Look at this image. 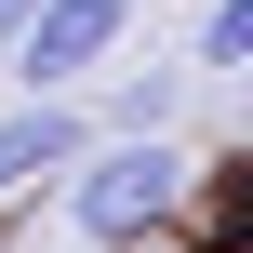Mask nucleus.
Here are the masks:
<instances>
[{
  "instance_id": "2",
  "label": "nucleus",
  "mask_w": 253,
  "mask_h": 253,
  "mask_svg": "<svg viewBox=\"0 0 253 253\" xmlns=\"http://www.w3.org/2000/svg\"><path fill=\"white\" fill-rule=\"evenodd\" d=\"M120 40H133V0H40L27 40H13V80L27 93H80L93 67H120Z\"/></svg>"
},
{
  "instance_id": "3",
  "label": "nucleus",
  "mask_w": 253,
  "mask_h": 253,
  "mask_svg": "<svg viewBox=\"0 0 253 253\" xmlns=\"http://www.w3.org/2000/svg\"><path fill=\"white\" fill-rule=\"evenodd\" d=\"M80 147H93V107H80V93H27V107H0V213L40 200V187H67Z\"/></svg>"
},
{
  "instance_id": "5",
  "label": "nucleus",
  "mask_w": 253,
  "mask_h": 253,
  "mask_svg": "<svg viewBox=\"0 0 253 253\" xmlns=\"http://www.w3.org/2000/svg\"><path fill=\"white\" fill-rule=\"evenodd\" d=\"M200 67H253V0H200Z\"/></svg>"
},
{
  "instance_id": "6",
  "label": "nucleus",
  "mask_w": 253,
  "mask_h": 253,
  "mask_svg": "<svg viewBox=\"0 0 253 253\" xmlns=\"http://www.w3.org/2000/svg\"><path fill=\"white\" fill-rule=\"evenodd\" d=\"M27 13H40V0H0V67H13V40H27Z\"/></svg>"
},
{
  "instance_id": "4",
  "label": "nucleus",
  "mask_w": 253,
  "mask_h": 253,
  "mask_svg": "<svg viewBox=\"0 0 253 253\" xmlns=\"http://www.w3.org/2000/svg\"><path fill=\"white\" fill-rule=\"evenodd\" d=\"M173 67H133V80H107V107H93V133H173Z\"/></svg>"
},
{
  "instance_id": "1",
  "label": "nucleus",
  "mask_w": 253,
  "mask_h": 253,
  "mask_svg": "<svg viewBox=\"0 0 253 253\" xmlns=\"http://www.w3.org/2000/svg\"><path fill=\"white\" fill-rule=\"evenodd\" d=\"M53 200H67L80 253H147L173 213H187V147H173V133H93Z\"/></svg>"
}]
</instances>
